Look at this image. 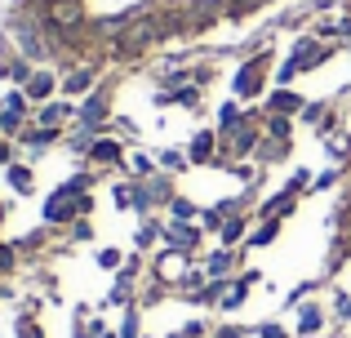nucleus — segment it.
Listing matches in <instances>:
<instances>
[{"label":"nucleus","instance_id":"obj_34","mask_svg":"<svg viewBox=\"0 0 351 338\" xmlns=\"http://www.w3.org/2000/svg\"><path fill=\"white\" fill-rule=\"evenodd\" d=\"M334 182H338V169H325L320 178H311V191H329Z\"/></svg>","mask_w":351,"mask_h":338},{"label":"nucleus","instance_id":"obj_15","mask_svg":"<svg viewBox=\"0 0 351 338\" xmlns=\"http://www.w3.org/2000/svg\"><path fill=\"white\" fill-rule=\"evenodd\" d=\"M232 263H236V250H227V245H223V250H214V254L205 258V276H209V280L227 276V271H232Z\"/></svg>","mask_w":351,"mask_h":338},{"label":"nucleus","instance_id":"obj_6","mask_svg":"<svg viewBox=\"0 0 351 338\" xmlns=\"http://www.w3.org/2000/svg\"><path fill=\"white\" fill-rule=\"evenodd\" d=\"M94 85H98V67L94 62H80V67H71L67 76H62V94L67 98H85V94H94Z\"/></svg>","mask_w":351,"mask_h":338},{"label":"nucleus","instance_id":"obj_28","mask_svg":"<svg viewBox=\"0 0 351 338\" xmlns=\"http://www.w3.org/2000/svg\"><path fill=\"white\" fill-rule=\"evenodd\" d=\"M14 330H18V338H40V325L32 321V312H23V316H18V325H14Z\"/></svg>","mask_w":351,"mask_h":338},{"label":"nucleus","instance_id":"obj_35","mask_svg":"<svg viewBox=\"0 0 351 338\" xmlns=\"http://www.w3.org/2000/svg\"><path fill=\"white\" fill-rule=\"evenodd\" d=\"M258 338H289V334H285V325L267 321V325H258Z\"/></svg>","mask_w":351,"mask_h":338},{"label":"nucleus","instance_id":"obj_11","mask_svg":"<svg viewBox=\"0 0 351 338\" xmlns=\"http://www.w3.org/2000/svg\"><path fill=\"white\" fill-rule=\"evenodd\" d=\"M258 280H263V276H258V271H240V276L232 280V289H227V294H223V303H218V307H223V312H236V307L245 303L249 285H258Z\"/></svg>","mask_w":351,"mask_h":338},{"label":"nucleus","instance_id":"obj_30","mask_svg":"<svg viewBox=\"0 0 351 338\" xmlns=\"http://www.w3.org/2000/svg\"><path fill=\"white\" fill-rule=\"evenodd\" d=\"M120 338H138V312L125 307V321H120Z\"/></svg>","mask_w":351,"mask_h":338},{"label":"nucleus","instance_id":"obj_18","mask_svg":"<svg viewBox=\"0 0 351 338\" xmlns=\"http://www.w3.org/2000/svg\"><path fill=\"white\" fill-rule=\"evenodd\" d=\"M276 236H280V218H263V223H258V232L249 236V250H263V245H271Z\"/></svg>","mask_w":351,"mask_h":338},{"label":"nucleus","instance_id":"obj_42","mask_svg":"<svg viewBox=\"0 0 351 338\" xmlns=\"http://www.w3.org/2000/svg\"><path fill=\"white\" fill-rule=\"evenodd\" d=\"M0 294H9V289H5V285H0Z\"/></svg>","mask_w":351,"mask_h":338},{"label":"nucleus","instance_id":"obj_36","mask_svg":"<svg viewBox=\"0 0 351 338\" xmlns=\"http://www.w3.org/2000/svg\"><path fill=\"white\" fill-rule=\"evenodd\" d=\"M71 236H76V241H89V236H94V227H89V218H76V223H71Z\"/></svg>","mask_w":351,"mask_h":338},{"label":"nucleus","instance_id":"obj_25","mask_svg":"<svg viewBox=\"0 0 351 338\" xmlns=\"http://www.w3.org/2000/svg\"><path fill=\"white\" fill-rule=\"evenodd\" d=\"M187 165H191L187 152H173V147H165V152H160V169H165V173H169V169H187Z\"/></svg>","mask_w":351,"mask_h":338},{"label":"nucleus","instance_id":"obj_27","mask_svg":"<svg viewBox=\"0 0 351 338\" xmlns=\"http://www.w3.org/2000/svg\"><path fill=\"white\" fill-rule=\"evenodd\" d=\"M173 103H178V107H196V103H200V85H182V89H173Z\"/></svg>","mask_w":351,"mask_h":338},{"label":"nucleus","instance_id":"obj_22","mask_svg":"<svg viewBox=\"0 0 351 338\" xmlns=\"http://www.w3.org/2000/svg\"><path fill=\"white\" fill-rule=\"evenodd\" d=\"M289 134H293V121H289V116H267V138L289 143Z\"/></svg>","mask_w":351,"mask_h":338},{"label":"nucleus","instance_id":"obj_19","mask_svg":"<svg viewBox=\"0 0 351 338\" xmlns=\"http://www.w3.org/2000/svg\"><path fill=\"white\" fill-rule=\"evenodd\" d=\"M245 227H249V218H245V214H232V218L223 223V232H218V236H223V245H227V250L245 241Z\"/></svg>","mask_w":351,"mask_h":338},{"label":"nucleus","instance_id":"obj_37","mask_svg":"<svg viewBox=\"0 0 351 338\" xmlns=\"http://www.w3.org/2000/svg\"><path fill=\"white\" fill-rule=\"evenodd\" d=\"M0 165H14V143L0 134Z\"/></svg>","mask_w":351,"mask_h":338},{"label":"nucleus","instance_id":"obj_32","mask_svg":"<svg viewBox=\"0 0 351 338\" xmlns=\"http://www.w3.org/2000/svg\"><path fill=\"white\" fill-rule=\"evenodd\" d=\"M200 223H205V232H223V223H227V218L218 214V209H205V214H200Z\"/></svg>","mask_w":351,"mask_h":338},{"label":"nucleus","instance_id":"obj_10","mask_svg":"<svg viewBox=\"0 0 351 338\" xmlns=\"http://www.w3.org/2000/svg\"><path fill=\"white\" fill-rule=\"evenodd\" d=\"M302 107H307V103H302V98L293 94V89H285V85L276 89L271 98H267V116H298Z\"/></svg>","mask_w":351,"mask_h":338},{"label":"nucleus","instance_id":"obj_2","mask_svg":"<svg viewBox=\"0 0 351 338\" xmlns=\"http://www.w3.org/2000/svg\"><path fill=\"white\" fill-rule=\"evenodd\" d=\"M76 125H85V130L103 134L107 125H112V94L107 89H94V94H85V103L76 107Z\"/></svg>","mask_w":351,"mask_h":338},{"label":"nucleus","instance_id":"obj_3","mask_svg":"<svg viewBox=\"0 0 351 338\" xmlns=\"http://www.w3.org/2000/svg\"><path fill=\"white\" fill-rule=\"evenodd\" d=\"M267 62H271V49H258L254 58L236 71V80H232L236 98H258V94H263V71H267Z\"/></svg>","mask_w":351,"mask_h":338},{"label":"nucleus","instance_id":"obj_7","mask_svg":"<svg viewBox=\"0 0 351 338\" xmlns=\"http://www.w3.org/2000/svg\"><path fill=\"white\" fill-rule=\"evenodd\" d=\"M165 245H169V250H178V254H196L200 227H191V223H169V227H165Z\"/></svg>","mask_w":351,"mask_h":338},{"label":"nucleus","instance_id":"obj_17","mask_svg":"<svg viewBox=\"0 0 351 338\" xmlns=\"http://www.w3.org/2000/svg\"><path fill=\"white\" fill-rule=\"evenodd\" d=\"M5 178H9V187H14L18 196H27V191L36 187V173L27 169V165H5Z\"/></svg>","mask_w":351,"mask_h":338},{"label":"nucleus","instance_id":"obj_23","mask_svg":"<svg viewBox=\"0 0 351 338\" xmlns=\"http://www.w3.org/2000/svg\"><path fill=\"white\" fill-rule=\"evenodd\" d=\"M156 236H165V227L147 218V223H143V227L134 232V245H138V250H152V245H156Z\"/></svg>","mask_w":351,"mask_h":338},{"label":"nucleus","instance_id":"obj_38","mask_svg":"<svg viewBox=\"0 0 351 338\" xmlns=\"http://www.w3.org/2000/svg\"><path fill=\"white\" fill-rule=\"evenodd\" d=\"M134 169H138V173H156V160H152V156H143V152H138V156H134Z\"/></svg>","mask_w":351,"mask_h":338},{"label":"nucleus","instance_id":"obj_39","mask_svg":"<svg viewBox=\"0 0 351 338\" xmlns=\"http://www.w3.org/2000/svg\"><path fill=\"white\" fill-rule=\"evenodd\" d=\"M334 312H338V321H351V298L347 294H338V307H334Z\"/></svg>","mask_w":351,"mask_h":338},{"label":"nucleus","instance_id":"obj_5","mask_svg":"<svg viewBox=\"0 0 351 338\" xmlns=\"http://www.w3.org/2000/svg\"><path fill=\"white\" fill-rule=\"evenodd\" d=\"M76 218H80L76 214V196H71L67 182H62V187L45 200V223H49V227H62V223H76Z\"/></svg>","mask_w":351,"mask_h":338},{"label":"nucleus","instance_id":"obj_40","mask_svg":"<svg viewBox=\"0 0 351 338\" xmlns=\"http://www.w3.org/2000/svg\"><path fill=\"white\" fill-rule=\"evenodd\" d=\"M214 338H245V330H236V325H218Z\"/></svg>","mask_w":351,"mask_h":338},{"label":"nucleus","instance_id":"obj_29","mask_svg":"<svg viewBox=\"0 0 351 338\" xmlns=\"http://www.w3.org/2000/svg\"><path fill=\"white\" fill-rule=\"evenodd\" d=\"M18 267V245H0V276Z\"/></svg>","mask_w":351,"mask_h":338},{"label":"nucleus","instance_id":"obj_8","mask_svg":"<svg viewBox=\"0 0 351 338\" xmlns=\"http://www.w3.org/2000/svg\"><path fill=\"white\" fill-rule=\"evenodd\" d=\"M89 160H94V165H120V160H125V143L112 138V134H98L94 147H89Z\"/></svg>","mask_w":351,"mask_h":338},{"label":"nucleus","instance_id":"obj_41","mask_svg":"<svg viewBox=\"0 0 351 338\" xmlns=\"http://www.w3.org/2000/svg\"><path fill=\"white\" fill-rule=\"evenodd\" d=\"M5 214H9V209H5V205H0V223H5Z\"/></svg>","mask_w":351,"mask_h":338},{"label":"nucleus","instance_id":"obj_13","mask_svg":"<svg viewBox=\"0 0 351 338\" xmlns=\"http://www.w3.org/2000/svg\"><path fill=\"white\" fill-rule=\"evenodd\" d=\"M320 330H325V307H320V303L298 307V334L302 338H316Z\"/></svg>","mask_w":351,"mask_h":338},{"label":"nucleus","instance_id":"obj_12","mask_svg":"<svg viewBox=\"0 0 351 338\" xmlns=\"http://www.w3.org/2000/svg\"><path fill=\"white\" fill-rule=\"evenodd\" d=\"M67 116H76L71 98H67V103H40V107H36V125H49V130H58Z\"/></svg>","mask_w":351,"mask_h":338},{"label":"nucleus","instance_id":"obj_9","mask_svg":"<svg viewBox=\"0 0 351 338\" xmlns=\"http://www.w3.org/2000/svg\"><path fill=\"white\" fill-rule=\"evenodd\" d=\"M58 85H62V80L53 76V71H32V80L23 85V94L32 98V103H49V98H53V89H58Z\"/></svg>","mask_w":351,"mask_h":338},{"label":"nucleus","instance_id":"obj_14","mask_svg":"<svg viewBox=\"0 0 351 338\" xmlns=\"http://www.w3.org/2000/svg\"><path fill=\"white\" fill-rule=\"evenodd\" d=\"M62 134L58 130H49V125H32V130H23V143L32 152H45V147H53V143H58Z\"/></svg>","mask_w":351,"mask_h":338},{"label":"nucleus","instance_id":"obj_1","mask_svg":"<svg viewBox=\"0 0 351 338\" xmlns=\"http://www.w3.org/2000/svg\"><path fill=\"white\" fill-rule=\"evenodd\" d=\"M160 40H165L160 18H156V14H138L134 23L112 40V58H138V53H147L152 45H160Z\"/></svg>","mask_w":351,"mask_h":338},{"label":"nucleus","instance_id":"obj_26","mask_svg":"<svg viewBox=\"0 0 351 338\" xmlns=\"http://www.w3.org/2000/svg\"><path fill=\"white\" fill-rule=\"evenodd\" d=\"M98 267H103V271H120V267H125L120 250H112V245H107V250H98Z\"/></svg>","mask_w":351,"mask_h":338},{"label":"nucleus","instance_id":"obj_21","mask_svg":"<svg viewBox=\"0 0 351 338\" xmlns=\"http://www.w3.org/2000/svg\"><path fill=\"white\" fill-rule=\"evenodd\" d=\"M23 130H27V116H23V112H9V107H5V112H0V134H5V138H14V134L23 138Z\"/></svg>","mask_w":351,"mask_h":338},{"label":"nucleus","instance_id":"obj_31","mask_svg":"<svg viewBox=\"0 0 351 338\" xmlns=\"http://www.w3.org/2000/svg\"><path fill=\"white\" fill-rule=\"evenodd\" d=\"M311 187V173L307 169H293V178H289V187H285V191H293V196H298V191H307Z\"/></svg>","mask_w":351,"mask_h":338},{"label":"nucleus","instance_id":"obj_4","mask_svg":"<svg viewBox=\"0 0 351 338\" xmlns=\"http://www.w3.org/2000/svg\"><path fill=\"white\" fill-rule=\"evenodd\" d=\"M187 156H191V165H227L223 147H218V130H200L196 138H191Z\"/></svg>","mask_w":351,"mask_h":338},{"label":"nucleus","instance_id":"obj_33","mask_svg":"<svg viewBox=\"0 0 351 338\" xmlns=\"http://www.w3.org/2000/svg\"><path fill=\"white\" fill-rule=\"evenodd\" d=\"M298 116H302V121H311V125H320V121H325L329 112H325V107H320V103H307V107H302Z\"/></svg>","mask_w":351,"mask_h":338},{"label":"nucleus","instance_id":"obj_24","mask_svg":"<svg viewBox=\"0 0 351 338\" xmlns=\"http://www.w3.org/2000/svg\"><path fill=\"white\" fill-rule=\"evenodd\" d=\"M169 214H173V223H191V218H196L200 209L191 205L187 196H173V200H169Z\"/></svg>","mask_w":351,"mask_h":338},{"label":"nucleus","instance_id":"obj_20","mask_svg":"<svg viewBox=\"0 0 351 338\" xmlns=\"http://www.w3.org/2000/svg\"><path fill=\"white\" fill-rule=\"evenodd\" d=\"M263 165H271V160H280V156H289V143H276V138H263L258 143V152H254Z\"/></svg>","mask_w":351,"mask_h":338},{"label":"nucleus","instance_id":"obj_16","mask_svg":"<svg viewBox=\"0 0 351 338\" xmlns=\"http://www.w3.org/2000/svg\"><path fill=\"white\" fill-rule=\"evenodd\" d=\"M293 205H298V196H293V191H276V196L267 200L263 209H258V218H285Z\"/></svg>","mask_w":351,"mask_h":338}]
</instances>
